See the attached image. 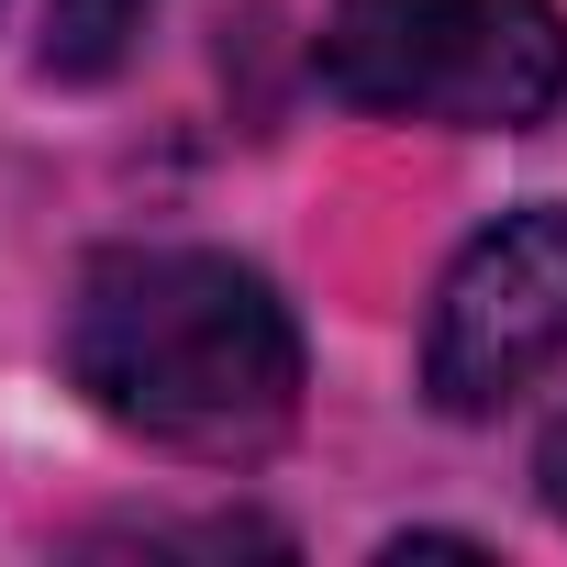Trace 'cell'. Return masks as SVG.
<instances>
[{
    "label": "cell",
    "instance_id": "obj_2",
    "mask_svg": "<svg viewBox=\"0 0 567 567\" xmlns=\"http://www.w3.org/2000/svg\"><path fill=\"white\" fill-rule=\"evenodd\" d=\"M323 90L390 123L523 134L567 101V12L556 0H334Z\"/></svg>",
    "mask_w": 567,
    "mask_h": 567
},
{
    "label": "cell",
    "instance_id": "obj_4",
    "mask_svg": "<svg viewBox=\"0 0 567 567\" xmlns=\"http://www.w3.org/2000/svg\"><path fill=\"white\" fill-rule=\"evenodd\" d=\"M145 12H156V0H56V12H45V79H79V90L112 79L134 56Z\"/></svg>",
    "mask_w": 567,
    "mask_h": 567
},
{
    "label": "cell",
    "instance_id": "obj_3",
    "mask_svg": "<svg viewBox=\"0 0 567 567\" xmlns=\"http://www.w3.org/2000/svg\"><path fill=\"white\" fill-rule=\"evenodd\" d=\"M556 357H567V212L534 200V212H501L445 267L434 323H423V390L434 412L478 423L512 390H534Z\"/></svg>",
    "mask_w": 567,
    "mask_h": 567
},
{
    "label": "cell",
    "instance_id": "obj_1",
    "mask_svg": "<svg viewBox=\"0 0 567 567\" xmlns=\"http://www.w3.org/2000/svg\"><path fill=\"white\" fill-rule=\"evenodd\" d=\"M68 379L123 434L245 467L301 423V323L245 256L112 245L68 301Z\"/></svg>",
    "mask_w": 567,
    "mask_h": 567
},
{
    "label": "cell",
    "instance_id": "obj_5",
    "mask_svg": "<svg viewBox=\"0 0 567 567\" xmlns=\"http://www.w3.org/2000/svg\"><path fill=\"white\" fill-rule=\"evenodd\" d=\"M534 489H545V512L567 523V412L545 423V445H534Z\"/></svg>",
    "mask_w": 567,
    "mask_h": 567
}]
</instances>
